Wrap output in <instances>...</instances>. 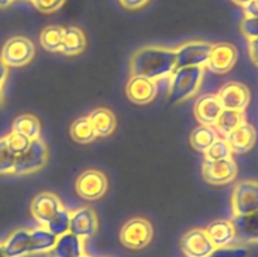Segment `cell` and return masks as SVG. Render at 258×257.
I'll return each mask as SVG.
<instances>
[{"label":"cell","mask_w":258,"mask_h":257,"mask_svg":"<svg viewBox=\"0 0 258 257\" xmlns=\"http://www.w3.org/2000/svg\"><path fill=\"white\" fill-rule=\"evenodd\" d=\"M175 70V49L149 45L136 50L130 59L131 76L158 81L170 77Z\"/></svg>","instance_id":"obj_1"},{"label":"cell","mask_w":258,"mask_h":257,"mask_svg":"<svg viewBox=\"0 0 258 257\" xmlns=\"http://www.w3.org/2000/svg\"><path fill=\"white\" fill-rule=\"evenodd\" d=\"M204 76V67L175 68L170 75L169 100L179 103L188 100L198 92Z\"/></svg>","instance_id":"obj_2"},{"label":"cell","mask_w":258,"mask_h":257,"mask_svg":"<svg viewBox=\"0 0 258 257\" xmlns=\"http://www.w3.org/2000/svg\"><path fill=\"white\" fill-rule=\"evenodd\" d=\"M35 54L34 43L27 37L15 35L4 43L0 58L9 68H18L28 65Z\"/></svg>","instance_id":"obj_3"},{"label":"cell","mask_w":258,"mask_h":257,"mask_svg":"<svg viewBox=\"0 0 258 257\" xmlns=\"http://www.w3.org/2000/svg\"><path fill=\"white\" fill-rule=\"evenodd\" d=\"M48 160V149L44 141L40 138L30 141L29 146L17 155L13 174L15 175H25L39 170L45 165Z\"/></svg>","instance_id":"obj_4"},{"label":"cell","mask_w":258,"mask_h":257,"mask_svg":"<svg viewBox=\"0 0 258 257\" xmlns=\"http://www.w3.org/2000/svg\"><path fill=\"white\" fill-rule=\"evenodd\" d=\"M154 229L150 222L141 217H135L126 222L120 231V241L130 249H143L153 239Z\"/></svg>","instance_id":"obj_5"},{"label":"cell","mask_w":258,"mask_h":257,"mask_svg":"<svg viewBox=\"0 0 258 257\" xmlns=\"http://www.w3.org/2000/svg\"><path fill=\"white\" fill-rule=\"evenodd\" d=\"M212 43L197 40L175 49V68L206 67L212 50Z\"/></svg>","instance_id":"obj_6"},{"label":"cell","mask_w":258,"mask_h":257,"mask_svg":"<svg viewBox=\"0 0 258 257\" xmlns=\"http://www.w3.org/2000/svg\"><path fill=\"white\" fill-rule=\"evenodd\" d=\"M108 181L105 174L97 169H88L80 174L76 180V191L87 201H96L106 193Z\"/></svg>","instance_id":"obj_7"},{"label":"cell","mask_w":258,"mask_h":257,"mask_svg":"<svg viewBox=\"0 0 258 257\" xmlns=\"http://www.w3.org/2000/svg\"><path fill=\"white\" fill-rule=\"evenodd\" d=\"M234 216L248 214L258 209V181L242 180L236 184L232 194Z\"/></svg>","instance_id":"obj_8"},{"label":"cell","mask_w":258,"mask_h":257,"mask_svg":"<svg viewBox=\"0 0 258 257\" xmlns=\"http://www.w3.org/2000/svg\"><path fill=\"white\" fill-rule=\"evenodd\" d=\"M203 176L206 181L213 185L231 183L237 176V164L232 158L221 159V160H208L203 163Z\"/></svg>","instance_id":"obj_9"},{"label":"cell","mask_w":258,"mask_h":257,"mask_svg":"<svg viewBox=\"0 0 258 257\" xmlns=\"http://www.w3.org/2000/svg\"><path fill=\"white\" fill-rule=\"evenodd\" d=\"M217 97L224 110L244 111L251 100V92L243 83L228 82L222 86Z\"/></svg>","instance_id":"obj_10"},{"label":"cell","mask_w":258,"mask_h":257,"mask_svg":"<svg viewBox=\"0 0 258 257\" xmlns=\"http://www.w3.org/2000/svg\"><path fill=\"white\" fill-rule=\"evenodd\" d=\"M180 248L186 257H207L216 248L206 229L193 228L180 239Z\"/></svg>","instance_id":"obj_11"},{"label":"cell","mask_w":258,"mask_h":257,"mask_svg":"<svg viewBox=\"0 0 258 257\" xmlns=\"http://www.w3.org/2000/svg\"><path fill=\"white\" fill-rule=\"evenodd\" d=\"M98 229V218L90 207H82L71 212L70 232L82 238L83 241L92 238Z\"/></svg>","instance_id":"obj_12"},{"label":"cell","mask_w":258,"mask_h":257,"mask_svg":"<svg viewBox=\"0 0 258 257\" xmlns=\"http://www.w3.org/2000/svg\"><path fill=\"white\" fill-rule=\"evenodd\" d=\"M62 207V202L55 194L50 191H42L33 198L30 203V212L35 221L42 224V227H45Z\"/></svg>","instance_id":"obj_13"},{"label":"cell","mask_w":258,"mask_h":257,"mask_svg":"<svg viewBox=\"0 0 258 257\" xmlns=\"http://www.w3.org/2000/svg\"><path fill=\"white\" fill-rule=\"evenodd\" d=\"M238 58L236 47L229 43L212 45L211 55L206 67L214 73H226L234 67Z\"/></svg>","instance_id":"obj_14"},{"label":"cell","mask_w":258,"mask_h":257,"mask_svg":"<svg viewBox=\"0 0 258 257\" xmlns=\"http://www.w3.org/2000/svg\"><path fill=\"white\" fill-rule=\"evenodd\" d=\"M126 95L128 100L138 105L151 102L158 95V85L155 81L140 76H131L126 85Z\"/></svg>","instance_id":"obj_15"},{"label":"cell","mask_w":258,"mask_h":257,"mask_svg":"<svg viewBox=\"0 0 258 257\" xmlns=\"http://www.w3.org/2000/svg\"><path fill=\"white\" fill-rule=\"evenodd\" d=\"M224 139H226L227 143L229 144L232 151L238 154H243L253 148V145L256 144L257 133L256 128H254L251 123L244 121L241 125L237 126L234 130H232L231 133L227 134V135L224 136Z\"/></svg>","instance_id":"obj_16"},{"label":"cell","mask_w":258,"mask_h":257,"mask_svg":"<svg viewBox=\"0 0 258 257\" xmlns=\"http://www.w3.org/2000/svg\"><path fill=\"white\" fill-rule=\"evenodd\" d=\"M222 107L217 95H204L197 100L194 105V115L201 125L214 126L221 115Z\"/></svg>","instance_id":"obj_17"},{"label":"cell","mask_w":258,"mask_h":257,"mask_svg":"<svg viewBox=\"0 0 258 257\" xmlns=\"http://www.w3.org/2000/svg\"><path fill=\"white\" fill-rule=\"evenodd\" d=\"M236 239L242 242H258V209L248 214H237L232 219Z\"/></svg>","instance_id":"obj_18"},{"label":"cell","mask_w":258,"mask_h":257,"mask_svg":"<svg viewBox=\"0 0 258 257\" xmlns=\"http://www.w3.org/2000/svg\"><path fill=\"white\" fill-rule=\"evenodd\" d=\"M207 234L214 247H228L236 239V231L232 221L228 219H217L209 223L206 228Z\"/></svg>","instance_id":"obj_19"},{"label":"cell","mask_w":258,"mask_h":257,"mask_svg":"<svg viewBox=\"0 0 258 257\" xmlns=\"http://www.w3.org/2000/svg\"><path fill=\"white\" fill-rule=\"evenodd\" d=\"M53 257H80L85 254V241L67 232L57 238L52 251Z\"/></svg>","instance_id":"obj_20"},{"label":"cell","mask_w":258,"mask_h":257,"mask_svg":"<svg viewBox=\"0 0 258 257\" xmlns=\"http://www.w3.org/2000/svg\"><path fill=\"white\" fill-rule=\"evenodd\" d=\"M2 244L7 257H24L27 254H32L30 253V231L28 229H17Z\"/></svg>","instance_id":"obj_21"},{"label":"cell","mask_w":258,"mask_h":257,"mask_svg":"<svg viewBox=\"0 0 258 257\" xmlns=\"http://www.w3.org/2000/svg\"><path fill=\"white\" fill-rule=\"evenodd\" d=\"M86 35L81 28L71 25L63 28L62 43H60L59 52L66 55H77L85 50Z\"/></svg>","instance_id":"obj_22"},{"label":"cell","mask_w":258,"mask_h":257,"mask_svg":"<svg viewBox=\"0 0 258 257\" xmlns=\"http://www.w3.org/2000/svg\"><path fill=\"white\" fill-rule=\"evenodd\" d=\"M91 123L96 131L97 138H106L110 136L116 128V116L110 108L97 107L92 110L88 115Z\"/></svg>","instance_id":"obj_23"},{"label":"cell","mask_w":258,"mask_h":257,"mask_svg":"<svg viewBox=\"0 0 258 257\" xmlns=\"http://www.w3.org/2000/svg\"><path fill=\"white\" fill-rule=\"evenodd\" d=\"M13 133H18L29 140L40 138V122L37 116L24 113L18 116L12 125Z\"/></svg>","instance_id":"obj_24"},{"label":"cell","mask_w":258,"mask_h":257,"mask_svg":"<svg viewBox=\"0 0 258 257\" xmlns=\"http://www.w3.org/2000/svg\"><path fill=\"white\" fill-rule=\"evenodd\" d=\"M57 236L50 233L47 228H40L30 231V253H44L50 252L57 242Z\"/></svg>","instance_id":"obj_25"},{"label":"cell","mask_w":258,"mask_h":257,"mask_svg":"<svg viewBox=\"0 0 258 257\" xmlns=\"http://www.w3.org/2000/svg\"><path fill=\"white\" fill-rule=\"evenodd\" d=\"M218 139V131L209 125H199L190 133L189 140L196 150L204 151Z\"/></svg>","instance_id":"obj_26"},{"label":"cell","mask_w":258,"mask_h":257,"mask_svg":"<svg viewBox=\"0 0 258 257\" xmlns=\"http://www.w3.org/2000/svg\"><path fill=\"white\" fill-rule=\"evenodd\" d=\"M70 133L73 140L78 144L92 143L95 139H97L96 131L95 128H93L88 116H83V117L77 118V120L71 125Z\"/></svg>","instance_id":"obj_27"},{"label":"cell","mask_w":258,"mask_h":257,"mask_svg":"<svg viewBox=\"0 0 258 257\" xmlns=\"http://www.w3.org/2000/svg\"><path fill=\"white\" fill-rule=\"evenodd\" d=\"M244 121H246L244 120V111L224 110L223 108L214 126H216L217 131L226 136L227 134L231 133L232 130H234L237 126H239Z\"/></svg>","instance_id":"obj_28"},{"label":"cell","mask_w":258,"mask_h":257,"mask_svg":"<svg viewBox=\"0 0 258 257\" xmlns=\"http://www.w3.org/2000/svg\"><path fill=\"white\" fill-rule=\"evenodd\" d=\"M63 27L58 25H48L40 32L39 42L40 45L48 52H59L60 43H62Z\"/></svg>","instance_id":"obj_29"},{"label":"cell","mask_w":258,"mask_h":257,"mask_svg":"<svg viewBox=\"0 0 258 257\" xmlns=\"http://www.w3.org/2000/svg\"><path fill=\"white\" fill-rule=\"evenodd\" d=\"M70 222H71V212L68 209H66L64 207L59 209L54 216L52 217L49 222L47 223V226L44 228H47L50 233H53L54 236L59 237L62 234L70 232Z\"/></svg>","instance_id":"obj_30"},{"label":"cell","mask_w":258,"mask_h":257,"mask_svg":"<svg viewBox=\"0 0 258 257\" xmlns=\"http://www.w3.org/2000/svg\"><path fill=\"white\" fill-rule=\"evenodd\" d=\"M206 159L208 160H221V159H228L232 158V151L231 146L227 143L226 139L218 138L206 151Z\"/></svg>","instance_id":"obj_31"},{"label":"cell","mask_w":258,"mask_h":257,"mask_svg":"<svg viewBox=\"0 0 258 257\" xmlns=\"http://www.w3.org/2000/svg\"><path fill=\"white\" fill-rule=\"evenodd\" d=\"M15 158H17V155L9 149L5 136L0 138V175L13 174Z\"/></svg>","instance_id":"obj_32"},{"label":"cell","mask_w":258,"mask_h":257,"mask_svg":"<svg viewBox=\"0 0 258 257\" xmlns=\"http://www.w3.org/2000/svg\"><path fill=\"white\" fill-rule=\"evenodd\" d=\"M5 140H7L9 149L15 154V155L22 154L23 151L29 146L30 141H32L28 138H25V136L20 135V134L18 133H13V131H10L8 135H5Z\"/></svg>","instance_id":"obj_33"},{"label":"cell","mask_w":258,"mask_h":257,"mask_svg":"<svg viewBox=\"0 0 258 257\" xmlns=\"http://www.w3.org/2000/svg\"><path fill=\"white\" fill-rule=\"evenodd\" d=\"M207 257H248V249L244 247H217Z\"/></svg>","instance_id":"obj_34"},{"label":"cell","mask_w":258,"mask_h":257,"mask_svg":"<svg viewBox=\"0 0 258 257\" xmlns=\"http://www.w3.org/2000/svg\"><path fill=\"white\" fill-rule=\"evenodd\" d=\"M35 9L44 14H50L57 10H59L67 0H29Z\"/></svg>","instance_id":"obj_35"},{"label":"cell","mask_w":258,"mask_h":257,"mask_svg":"<svg viewBox=\"0 0 258 257\" xmlns=\"http://www.w3.org/2000/svg\"><path fill=\"white\" fill-rule=\"evenodd\" d=\"M241 32L248 40L258 38V18L244 17L241 23Z\"/></svg>","instance_id":"obj_36"},{"label":"cell","mask_w":258,"mask_h":257,"mask_svg":"<svg viewBox=\"0 0 258 257\" xmlns=\"http://www.w3.org/2000/svg\"><path fill=\"white\" fill-rule=\"evenodd\" d=\"M120 4L127 10H138L145 7L150 0H118Z\"/></svg>","instance_id":"obj_37"},{"label":"cell","mask_w":258,"mask_h":257,"mask_svg":"<svg viewBox=\"0 0 258 257\" xmlns=\"http://www.w3.org/2000/svg\"><path fill=\"white\" fill-rule=\"evenodd\" d=\"M244 17L248 18H258V3L257 0H252L248 4L243 7Z\"/></svg>","instance_id":"obj_38"},{"label":"cell","mask_w":258,"mask_h":257,"mask_svg":"<svg viewBox=\"0 0 258 257\" xmlns=\"http://www.w3.org/2000/svg\"><path fill=\"white\" fill-rule=\"evenodd\" d=\"M248 49H249V57H251L252 62L254 65L258 66V38H254V39L248 40Z\"/></svg>","instance_id":"obj_39"},{"label":"cell","mask_w":258,"mask_h":257,"mask_svg":"<svg viewBox=\"0 0 258 257\" xmlns=\"http://www.w3.org/2000/svg\"><path fill=\"white\" fill-rule=\"evenodd\" d=\"M8 73H9V67L0 58V90H3V86L8 78Z\"/></svg>","instance_id":"obj_40"},{"label":"cell","mask_w":258,"mask_h":257,"mask_svg":"<svg viewBox=\"0 0 258 257\" xmlns=\"http://www.w3.org/2000/svg\"><path fill=\"white\" fill-rule=\"evenodd\" d=\"M15 0H0V9H4V8H8L9 5H12Z\"/></svg>","instance_id":"obj_41"},{"label":"cell","mask_w":258,"mask_h":257,"mask_svg":"<svg viewBox=\"0 0 258 257\" xmlns=\"http://www.w3.org/2000/svg\"><path fill=\"white\" fill-rule=\"evenodd\" d=\"M232 2H233L234 4L239 5V7H244V5L248 4V3L252 2V0H232Z\"/></svg>","instance_id":"obj_42"},{"label":"cell","mask_w":258,"mask_h":257,"mask_svg":"<svg viewBox=\"0 0 258 257\" xmlns=\"http://www.w3.org/2000/svg\"><path fill=\"white\" fill-rule=\"evenodd\" d=\"M0 257H7V254H5L4 248H3V244L2 243H0Z\"/></svg>","instance_id":"obj_43"},{"label":"cell","mask_w":258,"mask_h":257,"mask_svg":"<svg viewBox=\"0 0 258 257\" xmlns=\"http://www.w3.org/2000/svg\"><path fill=\"white\" fill-rule=\"evenodd\" d=\"M4 102V93H3V90H0V106Z\"/></svg>","instance_id":"obj_44"},{"label":"cell","mask_w":258,"mask_h":257,"mask_svg":"<svg viewBox=\"0 0 258 257\" xmlns=\"http://www.w3.org/2000/svg\"><path fill=\"white\" fill-rule=\"evenodd\" d=\"M80 257H90V256H86V254H82V256H80Z\"/></svg>","instance_id":"obj_45"},{"label":"cell","mask_w":258,"mask_h":257,"mask_svg":"<svg viewBox=\"0 0 258 257\" xmlns=\"http://www.w3.org/2000/svg\"><path fill=\"white\" fill-rule=\"evenodd\" d=\"M257 3H258V0H257Z\"/></svg>","instance_id":"obj_46"}]
</instances>
